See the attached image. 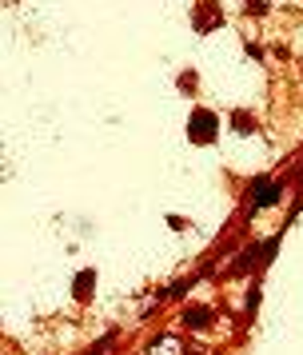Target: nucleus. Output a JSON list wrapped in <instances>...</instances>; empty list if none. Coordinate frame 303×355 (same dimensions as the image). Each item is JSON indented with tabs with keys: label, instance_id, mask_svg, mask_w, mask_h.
I'll return each instance as SVG.
<instances>
[{
	"label": "nucleus",
	"instance_id": "nucleus-12",
	"mask_svg": "<svg viewBox=\"0 0 303 355\" xmlns=\"http://www.w3.org/2000/svg\"><path fill=\"white\" fill-rule=\"evenodd\" d=\"M243 52H248V60H255V64H259V60H263V49H259V44H255V40H243Z\"/></svg>",
	"mask_w": 303,
	"mask_h": 355
},
{
	"label": "nucleus",
	"instance_id": "nucleus-5",
	"mask_svg": "<svg viewBox=\"0 0 303 355\" xmlns=\"http://www.w3.org/2000/svg\"><path fill=\"white\" fill-rule=\"evenodd\" d=\"M211 323H216L211 304H184V311H180V327H188V331H207Z\"/></svg>",
	"mask_w": 303,
	"mask_h": 355
},
{
	"label": "nucleus",
	"instance_id": "nucleus-6",
	"mask_svg": "<svg viewBox=\"0 0 303 355\" xmlns=\"http://www.w3.org/2000/svg\"><path fill=\"white\" fill-rule=\"evenodd\" d=\"M96 284H100L96 268H84V272H76V279H72V300H76V304H92Z\"/></svg>",
	"mask_w": 303,
	"mask_h": 355
},
{
	"label": "nucleus",
	"instance_id": "nucleus-14",
	"mask_svg": "<svg viewBox=\"0 0 303 355\" xmlns=\"http://www.w3.org/2000/svg\"><path fill=\"white\" fill-rule=\"evenodd\" d=\"M291 184H295V192L303 196V164H300V172H295V180H291Z\"/></svg>",
	"mask_w": 303,
	"mask_h": 355
},
{
	"label": "nucleus",
	"instance_id": "nucleus-2",
	"mask_svg": "<svg viewBox=\"0 0 303 355\" xmlns=\"http://www.w3.org/2000/svg\"><path fill=\"white\" fill-rule=\"evenodd\" d=\"M291 180H271V176H259L252 180V188L243 196V216H255V211H271L284 204V192Z\"/></svg>",
	"mask_w": 303,
	"mask_h": 355
},
{
	"label": "nucleus",
	"instance_id": "nucleus-1",
	"mask_svg": "<svg viewBox=\"0 0 303 355\" xmlns=\"http://www.w3.org/2000/svg\"><path fill=\"white\" fill-rule=\"evenodd\" d=\"M279 256V236H271V240H259V243H248L243 252H239L227 268H223V275L227 279H248V275H263L271 268V259Z\"/></svg>",
	"mask_w": 303,
	"mask_h": 355
},
{
	"label": "nucleus",
	"instance_id": "nucleus-11",
	"mask_svg": "<svg viewBox=\"0 0 303 355\" xmlns=\"http://www.w3.org/2000/svg\"><path fill=\"white\" fill-rule=\"evenodd\" d=\"M243 12H248V17H268L271 4L268 0H243Z\"/></svg>",
	"mask_w": 303,
	"mask_h": 355
},
{
	"label": "nucleus",
	"instance_id": "nucleus-10",
	"mask_svg": "<svg viewBox=\"0 0 303 355\" xmlns=\"http://www.w3.org/2000/svg\"><path fill=\"white\" fill-rule=\"evenodd\" d=\"M112 347H116V331H108V336L100 339V343H92V347H88L84 355H108Z\"/></svg>",
	"mask_w": 303,
	"mask_h": 355
},
{
	"label": "nucleus",
	"instance_id": "nucleus-9",
	"mask_svg": "<svg viewBox=\"0 0 303 355\" xmlns=\"http://www.w3.org/2000/svg\"><path fill=\"white\" fill-rule=\"evenodd\" d=\"M175 88H180V96H196V92H200V72H196V68H184V72L175 76Z\"/></svg>",
	"mask_w": 303,
	"mask_h": 355
},
{
	"label": "nucleus",
	"instance_id": "nucleus-3",
	"mask_svg": "<svg viewBox=\"0 0 303 355\" xmlns=\"http://www.w3.org/2000/svg\"><path fill=\"white\" fill-rule=\"evenodd\" d=\"M188 140H191V148H211L220 140V116L211 112V108H191Z\"/></svg>",
	"mask_w": 303,
	"mask_h": 355
},
{
	"label": "nucleus",
	"instance_id": "nucleus-7",
	"mask_svg": "<svg viewBox=\"0 0 303 355\" xmlns=\"http://www.w3.org/2000/svg\"><path fill=\"white\" fill-rule=\"evenodd\" d=\"M227 124H232L236 136H255V132H259V120H255V112H248V108H236V112L227 116Z\"/></svg>",
	"mask_w": 303,
	"mask_h": 355
},
{
	"label": "nucleus",
	"instance_id": "nucleus-13",
	"mask_svg": "<svg viewBox=\"0 0 303 355\" xmlns=\"http://www.w3.org/2000/svg\"><path fill=\"white\" fill-rule=\"evenodd\" d=\"M168 227H175V232H184V227H188V220H184V216H168Z\"/></svg>",
	"mask_w": 303,
	"mask_h": 355
},
{
	"label": "nucleus",
	"instance_id": "nucleus-4",
	"mask_svg": "<svg viewBox=\"0 0 303 355\" xmlns=\"http://www.w3.org/2000/svg\"><path fill=\"white\" fill-rule=\"evenodd\" d=\"M216 28H223V4L220 0H196L191 4V33H216Z\"/></svg>",
	"mask_w": 303,
	"mask_h": 355
},
{
	"label": "nucleus",
	"instance_id": "nucleus-8",
	"mask_svg": "<svg viewBox=\"0 0 303 355\" xmlns=\"http://www.w3.org/2000/svg\"><path fill=\"white\" fill-rule=\"evenodd\" d=\"M200 279H204V275H200V272L184 275V279H180V284H172V288L164 291V295H159V300H184V295H188V291L196 288V284H200Z\"/></svg>",
	"mask_w": 303,
	"mask_h": 355
}]
</instances>
